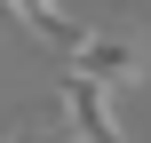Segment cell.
Wrapping results in <instances>:
<instances>
[{"label": "cell", "mask_w": 151, "mask_h": 143, "mask_svg": "<svg viewBox=\"0 0 151 143\" xmlns=\"http://www.w3.org/2000/svg\"><path fill=\"white\" fill-rule=\"evenodd\" d=\"M80 64V80H96V88H143L151 80V56H143V40H127V32H88V48L72 56Z\"/></svg>", "instance_id": "cell-1"}, {"label": "cell", "mask_w": 151, "mask_h": 143, "mask_svg": "<svg viewBox=\"0 0 151 143\" xmlns=\"http://www.w3.org/2000/svg\"><path fill=\"white\" fill-rule=\"evenodd\" d=\"M64 119H72V135L80 143H127V127H119V111H111V88H96V80H64Z\"/></svg>", "instance_id": "cell-2"}, {"label": "cell", "mask_w": 151, "mask_h": 143, "mask_svg": "<svg viewBox=\"0 0 151 143\" xmlns=\"http://www.w3.org/2000/svg\"><path fill=\"white\" fill-rule=\"evenodd\" d=\"M0 16H16L32 40H48V48H64V56H80V48H88V32L64 16V0H0Z\"/></svg>", "instance_id": "cell-3"}, {"label": "cell", "mask_w": 151, "mask_h": 143, "mask_svg": "<svg viewBox=\"0 0 151 143\" xmlns=\"http://www.w3.org/2000/svg\"><path fill=\"white\" fill-rule=\"evenodd\" d=\"M8 143H40V127H16V135H8Z\"/></svg>", "instance_id": "cell-4"}]
</instances>
